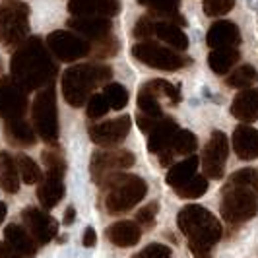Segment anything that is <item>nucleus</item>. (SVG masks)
I'll list each match as a JSON object with an SVG mask.
<instances>
[{
  "instance_id": "2f4dec72",
  "label": "nucleus",
  "mask_w": 258,
  "mask_h": 258,
  "mask_svg": "<svg viewBox=\"0 0 258 258\" xmlns=\"http://www.w3.org/2000/svg\"><path fill=\"white\" fill-rule=\"evenodd\" d=\"M16 163H18V171H20V177L26 184H35L43 179V173L39 165L26 154L16 155Z\"/></svg>"
},
{
  "instance_id": "37998d69",
  "label": "nucleus",
  "mask_w": 258,
  "mask_h": 258,
  "mask_svg": "<svg viewBox=\"0 0 258 258\" xmlns=\"http://www.w3.org/2000/svg\"><path fill=\"white\" fill-rule=\"evenodd\" d=\"M134 258H173V252L167 245L161 243H152L144 248L140 254H136Z\"/></svg>"
},
{
  "instance_id": "c9c22d12",
  "label": "nucleus",
  "mask_w": 258,
  "mask_h": 258,
  "mask_svg": "<svg viewBox=\"0 0 258 258\" xmlns=\"http://www.w3.org/2000/svg\"><path fill=\"white\" fill-rule=\"evenodd\" d=\"M146 86L154 91L157 97H165L173 105H177L181 101V90L177 86H173L171 82H167V80H152Z\"/></svg>"
},
{
  "instance_id": "f257e3e1",
  "label": "nucleus",
  "mask_w": 258,
  "mask_h": 258,
  "mask_svg": "<svg viewBox=\"0 0 258 258\" xmlns=\"http://www.w3.org/2000/svg\"><path fill=\"white\" fill-rule=\"evenodd\" d=\"M10 70L18 86H22L26 91H33L49 86L58 68L52 62L49 47H45L41 39L27 37L22 45L16 47Z\"/></svg>"
},
{
  "instance_id": "dca6fc26",
  "label": "nucleus",
  "mask_w": 258,
  "mask_h": 258,
  "mask_svg": "<svg viewBox=\"0 0 258 258\" xmlns=\"http://www.w3.org/2000/svg\"><path fill=\"white\" fill-rule=\"evenodd\" d=\"M177 132H179V126L171 116H159L154 128L148 132V150L152 154H161L169 150Z\"/></svg>"
},
{
  "instance_id": "20e7f679",
  "label": "nucleus",
  "mask_w": 258,
  "mask_h": 258,
  "mask_svg": "<svg viewBox=\"0 0 258 258\" xmlns=\"http://www.w3.org/2000/svg\"><path fill=\"white\" fill-rule=\"evenodd\" d=\"M113 78V70L107 64H76L62 74V95L66 103L82 107L90 99L97 86H103Z\"/></svg>"
},
{
  "instance_id": "473e14b6",
  "label": "nucleus",
  "mask_w": 258,
  "mask_h": 258,
  "mask_svg": "<svg viewBox=\"0 0 258 258\" xmlns=\"http://www.w3.org/2000/svg\"><path fill=\"white\" fill-rule=\"evenodd\" d=\"M208 190V177L204 175H194L192 179H188L186 182H182L179 186H175V192L181 198H200L204 196Z\"/></svg>"
},
{
  "instance_id": "6e6552de",
  "label": "nucleus",
  "mask_w": 258,
  "mask_h": 258,
  "mask_svg": "<svg viewBox=\"0 0 258 258\" xmlns=\"http://www.w3.org/2000/svg\"><path fill=\"white\" fill-rule=\"evenodd\" d=\"M132 54H134V58H138L146 66L155 68V70H165V72H175V70H181V68L190 64V58L181 54V51L161 47L150 39L134 45Z\"/></svg>"
},
{
  "instance_id": "5701e85b",
  "label": "nucleus",
  "mask_w": 258,
  "mask_h": 258,
  "mask_svg": "<svg viewBox=\"0 0 258 258\" xmlns=\"http://www.w3.org/2000/svg\"><path fill=\"white\" fill-rule=\"evenodd\" d=\"M4 239L8 245H12L22 256L33 258L37 254V241L31 237V233L24 229L22 225H16L10 223L6 229H4Z\"/></svg>"
},
{
  "instance_id": "393cba45",
  "label": "nucleus",
  "mask_w": 258,
  "mask_h": 258,
  "mask_svg": "<svg viewBox=\"0 0 258 258\" xmlns=\"http://www.w3.org/2000/svg\"><path fill=\"white\" fill-rule=\"evenodd\" d=\"M196 148H198V140H196L192 132L190 130H179L173 144H171V148L159 154V161H161V165H169L175 155H192L196 152Z\"/></svg>"
},
{
  "instance_id": "aec40b11",
  "label": "nucleus",
  "mask_w": 258,
  "mask_h": 258,
  "mask_svg": "<svg viewBox=\"0 0 258 258\" xmlns=\"http://www.w3.org/2000/svg\"><path fill=\"white\" fill-rule=\"evenodd\" d=\"M233 150L239 159H258V130L252 126H237L233 132Z\"/></svg>"
},
{
  "instance_id": "72a5a7b5",
  "label": "nucleus",
  "mask_w": 258,
  "mask_h": 258,
  "mask_svg": "<svg viewBox=\"0 0 258 258\" xmlns=\"http://www.w3.org/2000/svg\"><path fill=\"white\" fill-rule=\"evenodd\" d=\"M138 107H140V111H142L144 115H150V116L163 115L161 105H159V97L146 84L142 86V90L138 91Z\"/></svg>"
},
{
  "instance_id": "4be33fe9",
  "label": "nucleus",
  "mask_w": 258,
  "mask_h": 258,
  "mask_svg": "<svg viewBox=\"0 0 258 258\" xmlns=\"http://www.w3.org/2000/svg\"><path fill=\"white\" fill-rule=\"evenodd\" d=\"M231 115L243 122L258 120V88H246L233 99Z\"/></svg>"
},
{
  "instance_id": "f03ea898",
  "label": "nucleus",
  "mask_w": 258,
  "mask_h": 258,
  "mask_svg": "<svg viewBox=\"0 0 258 258\" xmlns=\"http://www.w3.org/2000/svg\"><path fill=\"white\" fill-rule=\"evenodd\" d=\"M221 196V218L239 225L252 220L258 212V171L241 169L229 177Z\"/></svg>"
},
{
  "instance_id": "ddd939ff",
  "label": "nucleus",
  "mask_w": 258,
  "mask_h": 258,
  "mask_svg": "<svg viewBox=\"0 0 258 258\" xmlns=\"http://www.w3.org/2000/svg\"><path fill=\"white\" fill-rule=\"evenodd\" d=\"M132 126V118L128 115H122L113 120H105L101 124H93L90 126V138L91 142L103 148H111V146H118L130 132Z\"/></svg>"
},
{
  "instance_id": "4c0bfd02",
  "label": "nucleus",
  "mask_w": 258,
  "mask_h": 258,
  "mask_svg": "<svg viewBox=\"0 0 258 258\" xmlns=\"http://www.w3.org/2000/svg\"><path fill=\"white\" fill-rule=\"evenodd\" d=\"M111 107L107 103L103 93H91L90 99H88V107H86V115L90 118H101V116L107 115Z\"/></svg>"
},
{
  "instance_id": "a211bd4d",
  "label": "nucleus",
  "mask_w": 258,
  "mask_h": 258,
  "mask_svg": "<svg viewBox=\"0 0 258 258\" xmlns=\"http://www.w3.org/2000/svg\"><path fill=\"white\" fill-rule=\"evenodd\" d=\"M120 4L118 0H70L68 12L72 16H101L113 18L118 14Z\"/></svg>"
},
{
  "instance_id": "9b49d317",
  "label": "nucleus",
  "mask_w": 258,
  "mask_h": 258,
  "mask_svg": "<svg viewBox=\"0 0 258 258\" xmlns=\"http://www.w3.org/2000/svg\"><path fill=\"white\" fill-rule=\"evenodd\" d=\"M229 155V142L221 130H214L202 152V169L208 179H221L225 173V161Z\"/></svg>"
},
{
  "instance_id": "cd10ccee",
  "label": "nucleus",
  "mask_w": 258,
  "mask_h": 258,
  "mask_svg": "<svg viewBox=\"0 0 258 258\" xmlns=\"http://www.w3.org/2000/svg\"><path fill=\"white\" fill-rule=\"evenodd\" d=\"M0 186L2 190L8 194H14L20 190V171H18V163L16 157L2 152L0 154Z\"/></svg>"
},
{
  "instance_id": "2eb2a0df",
  "label": "nucleus",
  "mask_w": 258,
  "mask_h": 258,
  "mask_svg": "<svg viewBox=\"0 0 258 258\" xmlns=\"http://www.w3.org/2000/svg\"><path fill=\"white\" fill-rule=\"evenodd\" d=\"M68 27L88 41H97L111 35L113 24L109 18H101V16H72L68 20Z\"/></svg>"
},
{
  "instance_id": "e433bc0d",
  "label": "nucleus",
  "mask_w": 258,
  "mask_h": 258,
  "mask_svg": "<svg viewBox=\"0 0 258 258\" xmlns=\"http://www.w3.org/2000/svg\"><path fill=\"white\" fill-rule=\"evenodd\" d=\"M116 52H118V41L113 35H107L103 39L93 41L90 54H93L95 58H109V56H115Z\"/></svg>"
},
{
  "instance_id": "412c9836",
  "label": "nucleus",
  "mask_w": 258,
  "mask_h": 258,
  "mask_svg": "<svg viewBox=\"0 0 258 258\" xmlns=\"http://www.w3.org/2000/svg\"><path fill=\"white\" fill-rule=\"evenodd\" d=\"M4 136L12 146H18V148H29V146H35V142H37L35 130L31 128V124L26 122L22 116L20 118H6Z\"/></svg>"
},
{
  "instance_id": "f3484780",
  "label": "nucleus",
  "mask_w": 258,
  "mask_h": 258,
  "mask_svg": "<svg viewBox=\"0 0 258 258\" xmlns=\"http://www.w3.org/2000/svg\"><path fill=\"white\" fill-rule=\"evenodd\" d=\"M62 177H64V173L47 171V175L39 181L37 198L45 210H51L62 200V196H64V181H62Z\"/></svg>"
},
{
  "instance_id": "1a4fd4ad",
  "label": "nucleus",
  "mask_w": 258,
  "mask_h": 258,
  "mask_svg": "<svg viewBox=\"0 0 258 258\" xmlns=\"http://www.w3.org/2000/svg\"><path fill=\"white\" fill-rule=\"evenodd\" d=\"M47 47L62 62H74L78 58L88 56L91 51V43L88 39H82L76 33L64 31V29L52 31L47 37Z\"/></svg>"
},
{
  "instance_id": "7c9ffc66",
  "label": "nucleus",
  "mask_w": 258,
  "mask_h": 258,
  "mask_svg": "<svg viewBox=\"0 0 258 258\" xmlns=\"http://www.w3.org/2000/svg\"><path fill=\"white\" fill-rule=\"evenodd\" d=\"M258 82V72L254 66L250 64H243L239 66L235 72H231L227 80H225V84L229 86V88H237V90H246V88H250V86H254Z\"/></svg>"
},
{
  "instance_id": "a18cd8bd",
  "label": "nucleus",
  "mask_w": 258,
  "mask_h": 258,
  "mask_svg": "<svg viewBox=\"0 0 258 258\" xmlns=\"http://www.w3.org/2000/svg\"><path fill=\"white\" fill-rule=\"evenodd\" d=\"M95 241H97V235H95V229L93 227H86V231H84V246H93L95 245Z\"/></svg>"
},
{
  "instance_id": "b1692460",
  "label": "nucleus",
  "mask_w": 258,
  "mask_h": 258,
  "mask_svg": "<svg viewBox=\"0 0 258 258\" xmlns=\"http://www.w3.org/2000/svg\"><path fill=\"white\" fill-rule=\"evenodd\" d=\"M138 4H142L146 8H150V14L157 20H167L177 26H186V20L179 14L181 0H138Z\"/></svg>"
},
{
  "instance_id": "39448f33",
  "label": "nucleus",
  "mask_w": 258,
  "mask_h": 258,
  "mask_svg": "<svg viewBox=\"0 0 258 258\" xmlns=\"http://www.w3.org/2000/svg\"><path fill=\"white\" fill-rule=\"evenodd\" d=\"M103 186L109 190L105 198V208L109 214H124L136 204H140L148 192V184L142 177L136 175H120L113 173Z\"/></svg>"
},
{
  "instance_id": "f704fd0d",
  "label": "nucleus",
  "mask_w": 258,
  "mask_h": 258,
  "mask_svg": "<svg viewBox=\"0 0 258 258\" xmlns=\"http://www.w3.org/2000/svg\"><path fill=\"white\" fill-rule=\"evenodd\" d=\"M103 95L105 99H107V103L111 109H124L126 105H128V91L124 86H120V84H107L103 88Z\"/></svg>"
},
{
  "instance_id": "09e8293b",
  "label": "nucleus",
  "mask_w": 258,
  "mask_h": 258,
  "mask_svg": "<svg viewBox=\"0 0 258 258\" xmlns=\"http://www.w3.org/2000/svg\"><path fill=\"white\" fill-rule=\"evenodd\" d=\"M248 6H250L252 10H258V0H248Z\"/></svg>"
},
{
  "instance_id": "4468645a",
  "label": "nucleus",
  "mask_w": 258,
  "mask_h": 258,
  "mask_svg": "<svg viewBox=\"0 0 258 258\" xmlns=\"http://www.w3.org/2000/svg\"><path fill=\"white\" fill-rule=\"evenodd\" d=\"M22 220L26 223L27 231L31 233V237L37 241L39 245H47L58 233L56 220L51 218L47 212L39 210V208H26L22 212Z\"/></svg>"
},
{
  "instance_id": "c03bdc74",
  "label": "nucleus",
  "mask_w": 258,
  "mask_h": 258,
  "mask_svg": "<svg viewBox=\"0 0 258 258\" xmlns=\"http://www.w3.org/2000/svg\"><path fill=\"white\" fill-rule=\"evenodd\" d=\"M0 258H22V254L6 241H0Z\"/></svg>"
},
{
  "instance_id": "c85d7f7f",
  "label": "nucleus",
  "mask_w": 258,
  "mask_h": 258,
  "mask_svg": "<svg viewBox=\"0 0 258 258\" xmlns=\"http://www.w3.org/2000/svg\"><path fill=\"white\" fill-rule=\"evenodd\" d=\"M241 54L235 47H225V49H214L208 54V66L216 74H227L233 66L239 62Z\"/></svg>"
},
{
  "instance_id": "ea45409f",
  "label": "nucleus",
  "mask_w": 258,
  "mask_h": 258,
  "mask_svg": "<svg viewBox=\"0 0 258 258\" xmlns=\"http://www.w3.org/2000/svg\"><path fill=\"white\" fill-rule=\"evenodd\" d=\"M134 37L136 39H150L155 35V18L154 16H142L138 20V24L134 26Z\"/></svg>"
},
{
  "instance_id": "a878e982",
  "label": "nucleus",
  "mask_w": 258,
  "mask_h": 258,
  "mask_svg": "<svg viewBox=\"0 0 258 258\" xmlns=\"http://www.w3.org/2000/svg\"><path fill=\"white\" fill-rule=\"evenodd\" d=\"M142 237L140 227L134 221H116L107 229V239L116 246H134Z\"/></svg>"
},
{
  "instance_id": "c756f323",
  "label": "nucleus",
  "mask_w": 258,
  "mask_h": 258,
  "mask_svg": "<svg viewBox=\"0 0 258 258\" xmlns=\"http://www.w3.org/2000/svg\"><path fill=\"white\" fill-rule=\"evenodd\" d=\"M198 165H200V159L196 155H188L184 161L175 163L167 173V184L171 188H175L182 182H186L188 179H192L198 171Z\"/></svg>"
},
{
  "instance_id": "de8ad7c7",
  "label": "nucleus",
  "mask_w": 258,
  "mask_h": 258,
  "mask_svg": "<svg viewBox=\"0 0 258 258\" xmlns=\"http://www.w3.org/2000/svg\"><path fill=\"white\" fill-rule=\"evenodd\" d=\"M6 204L4 202H0V225H2V221H4V218H6Z\"/></svg>"
},
{
  "instance_id": "8fccbe9b",
  "label": "nucleus",
  "mask_w": 258,
  "mask_h": 258,
  "mask_svg": "<svg viewBox=\"0 0 258 258\" xmlns=\"http://www.w3.org/2000/svg\"><path fill=\"white\" fill-rule=\"evenodd\" d=\"M0 72H2V60H0Z\"/></svg>"
},
{
  "instance_id": "a19ab883",
  "label": "nucleus",
  "mask_w": 258,
  "mask_h": 258,
  "mask_svg": "<svg viewBox=\"0 0 258 258\" xmlns=\"http://www.w3.org/2000/svg\"><path fill=\"white\" fill-rule=\"evenodd\" d=\"M43 163L47 165V171H56V173H64L66 171L64 157L56 150H45L43 152Z\"/></svg>"
},
{
  "instance_id": "79ce46f5",
  "label": "nucleus",
  "mask_w": 258,
  "mask_h": 258,
  "mask_svg": "<svg viewBox=\"0 0 258 258\" xmlns=\"http://www.w3.org/2000/svg\"><path fill=\"white\" fill-rule=\"evenodd\" d=\"M157 210H159V204L157 202H152L148 206H144L142 210L136 212V223H140L144 227H154L155 225V216H157Z\"/></svg>"
},
{
  "instance_id": "49530a36",
  "label": "nucleus",
  "mask_w": 258,
  "mask_h": 258,
  "mask_svg": "<svg viewBox=\"0 0 258 258\" xmlns=\"http://www.w3.org/2000/svg\"><path fill=\"white\" fill-rule=\"evenodd\" d=\"M76 220V208L68 206L64 212V225H72V221Z\"/></svg>"
},
{
  "instance_id": "423d86ee",
  "label": "nucleus",
  "mask_w": 258,
  "mask_h": 258,
  "mask_svg": "<svg viewBox=\"0 0 258 258\" xmlns=\"http://www.w3.org/2000/svg\"><path fill=\"white\" fill-rule=\"evenodd\" d=\"M29 33V6L24 2H8L0 6V45L16 49Z\"/></svg>"
},
{
  "instance_id": "58836bf2",
  "label": "nucleus",
  "mask_w": 258,
  "mask_h": 258,
  "mask_svg": "<svg viewBox=\"0 0 258 258\" xmlns=\"http://www.w3.org/2000/svg\"><path fill=\"white\" fill-rule=\"evenodd\" d=\"M235 6V0H204V14L210 18H220L229 14Z\"/></svg>"
},
{
  "instance_id": "9d476101",
  "label": "nucleus",
  "mask_w": 258,
  "mask_h": 258,
  "mask_svg": "<svg viewBox=\"0 0 258 258\" xmlns=\"http://www.w3.org/2000/svg\"><path fill=\"white\" fill-rule=\"evenodd\" d=\"M136 163L134 154L126 150H109V152H95L91 157L90 171L91 179L97 184H103L113 173H118L122 169H128Z\"/></svg>"
},
{
  "instance_id": "0eeeda50",
  "label": "nucleus",
  "mask_w": 258,
  "mask_h": 258,
  "mask_svg": "<svg viewBox=\"0 0 258 258\" xmlns=\"http://www.w3.org/2000/svg\"><path fill=\"white\" fill-rule=\"evenodd\" d=\"M33 124L41 140L54 146L58 140V111L52 82L37 93L33 101Z\"/></svg>"
},
{
  "instance_id": "7ed1b4c3",
  "label": "nucleus",
  "mask_w": 258,
  "mask_h": 258,
  "mask_svg": "<svg viewBox=\"0 0 258 258\" xmlns=\"http://www.w3.org/2000/svg\"><path fill=\"white\" fill-rule=\"evenodd\" d=\"M177 225L188 237V248L194 258H212V246L221 239V223L204 206L181 208L177 214Z\"/></svg>"
},
{
  "instance_id": "6ab92c4d",
  "label": "nucleus",
  "mask_w": 258,
  "mask_h": 258,
  "mask_svg": "<svg viewBox=\"0 0 258 258\" xmlns=\"http://www.w3.org/2000/svg\"><path fill=\"white\" fill-rule=\"evenodd\" d=\"M206 43L210 45V49H225V47H237L241 43V33L239 27L233 22H225L220 20L216 24H212V27L208 29Z\"/></svg>"
},
{
  "instance_id": "f8f14e48",
  "label": "nucleus",
  "mask_w": 258,
  "mask_h": 258,
  "mask_svg": "<svg viewBox=\"0 0 258 258\" xmlns=\"http://www.w3.org/2000/svg\"><path fill=\"white\" fill-rule=\"evenodd\" d=\"M27 109V91L10 76L0 80V118H20Z\"/></svg>"
},
{
  "instance_id": "bb28decb",
  "label": "nucleus",
  "mask_w": 258,
  "mask_h": 258,
  "mask_svg": "<svg viewBox=\"0 0 258 258\" xmlns=\"http://www.w3.org/2000/svg\"><path fill=\"white\" fill-rule=\"evenodd\" d=\"M155 35L161 39L165 45L173 47V49L184 51L188 47V37L182 33L181 26H177L173 22H167V20H157L155 18Z\"/></svg>"
}]
</instances>
